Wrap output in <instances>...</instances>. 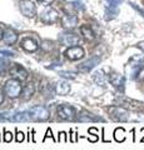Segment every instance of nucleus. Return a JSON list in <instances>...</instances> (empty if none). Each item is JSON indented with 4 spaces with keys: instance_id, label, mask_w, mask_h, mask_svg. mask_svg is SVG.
Wrapping results in <instances>:
<instances>
[{
    "instance_id": "nucleus-1",
    "label": "nucleus",
    "mask_w": 144,
    "mask_h": 150,
    "mask_svg": "<svg viewBox=\"0 0 144 150\" xmlns=\"http://www.w3.org/2000/svg\"><path fill=\"white\" fill-rule=\"evenodd\" d=\"M4 91L9 98H16L21 93V84L19 79H9L4 84Z\"/></svg>"
},
{
    "instance_id": "nucleus-2",
    "label": "nucleus",
    "mask_w": 144,
    "mask_h": 150,
    "mask_svg": "<svg viewBox=\"0 0 144 150\" xmlns=\"http://www.w3.org/2000/svg\"><path fill=\"white\" fill-rule=\"evenodd\" d=\"M110 118L113 119L114 121H120V123H124V121H131V115L129 112L124 109V108L120 106H111L108 109Z\"/></svg>"
},
{
    "instance_id": "nucleus-3",
    "label": "nucleus",
    "mask_w": 144,
    "mask_h": 150,
    "mask_svg": "<svg viewBox=\"0 0 144 150\" xmlns=\"http://www.w3.org/2000/svg\"><path fill=\"white\" fill-rule=\"evenodd\" d=\"M75 114H77V110L75 108L72 106V105H60L58 109H57V115H58V119L60 120H74L75 119Z\"/></svg>"
},
{
    "instance_id": "nucleus-4",
    "label": "nucleus",
    "mask_w": 144,
    "mask_h": 150,
    "mask_svg": "<svg viewBox=\"0 0 144 150\" xmlns=\"http://www.w3.org/2000/svg\"><path fill=\"white\" fill-rule=\"evenodd\" d=\"M29 111L31 114L33 121H44V120H48L50 118L49 110L45 109L44 106H40V105H35L33 108H30Z\"/></svg>"
},
{
    "instance_id": "nucleus-5",
    "label": "nucleus",
    "mask_w": 144,
    "mask_h": 150,
    "mask_svg": "<svg viewBox=\"0 0 144 150\" xmlns=\"http://www.w3.org/2000/svg\"><path fill=\"white\" fill-rule=\"evenodd\" d=\"M19 8L21 14L26 18H33L36 14V6L31 0H20Z\"/></svg>"
},
{
    "instance_id": "nucleus-6",
    "label": "nucleus",
    "mask_w": 144,
    "mask_h": 150,
    "mask_svg": "<svg viewBox=\"0 0 144 150\" xmlns=\"http://www.w3.org/2000/svg\"><path fill=\"white\" fill-rule=\"evenodd\" d=\"M58 16H59V14L55 9L46 8L43 10V13H41L40 19H41L43 23H45V24H54V23H57Z\"/></svg>"
},
{
    "instance_id": "nucleus-7",
    "label": "nucleus",
    "mask_w": 144,
    "mask_h": 150,
    "mask_svg": "<svg viewBox=\"0 0 144 150\" xmlns=\"http://www.w3.org/2000/svg\"><path fill=\"white\" fill-rule=\"evenodd\" d=\"M64 54H65V56L69 60L75 62V60H79V59H82L83 56H84V49L80 48V46H77V45L69 46Z\"/></svg>"
},
{
    "instance_id": "nucleus-8",
    "label": "nucleus",
    "mask_w": 144,
    "mask_h": 150,
    "mask_svg": "<svg viewBox=\"0 0 144 150\" xmlns=\"http://www.w3.org/2000/svg\"><path fill=\"white\" fill-rule=\"evenodd\" d=\"M79 36L77 34H73V33H65V34H62L59 36V41L60 44L65 45V46H74L79 43Z\"/></svg>"
},
{
    "instance_id": "nucleus-9",
    "label": "nucleus",
    "mask_w": 144,
    "mask_h": 150,
    "mask_svg": "<svg viewBox=\"0 0 144 150\" xmlns=\"http://www.w3.org/2000/svg\"><path fill=\"white\" fill-rule=\"evenodd\" d=\"M99 63H100V58L94 56V58H92L89 60H87V62L82 63L80 65H78V70L80 73H88V71H90L93 68H95Z\"/></svg>"
},
{
    "instance_id": "nucleus-10",
    "label": "nucleus",
    "mask_w": 144,
    "mask_h": 150,
    "mask_svg": "<svg viewBox=\"0 0 144 150\" xmlns=\"http://www.w3.org/2000/svg\"><path fill=\"white\" fill-rule=\"evenodd\" d=\"M109 83L113 85L114 88H117L118 90L123 91L124 90V84H125V79L123 75L117 74V73H111L109 76Z\"/></svg>"
},
{
    "instance_id": "nucleus-11",
    "label": "nucleus",
    "mask_w": 144,
    "mask_h": 150,
    "mask_svg": "<svg viewBox=\"0 0 144 150\" xmlns=\"http://www.w3.org/2000/svg\"><path fill=\"white\" fill-rule=\"evenodd\" d=\"M21 48L26 50L28 53H34V51L38 50L39 45H38V41L34 40L33 38H25V39L21 41Z\"/></svg>"
},
{
    "instance_id": "nucleus-12",
    "label": "nucleus",
    "mask_w": 144,
    "mask_h": 150,
    "mask_svg": "<svg viewBox=\"0 0 144 150\" xmlns=\"http://www.w3.org/2000/svg\"><path fill=\"white\" fill-rule=\"evenodd\" d=\"M62 25L67 29H70L78 25V16L75 15H64L62 18Z\"/></svg>"
},
{
    "instance_id": "nucleus-13",
    "label": "nucleus",
    "mask_w": 144,
    "mask_h": 150,
    "mask_svg": "<svg viewBox=\"0 0 144 150\" xmlns=\"http://www.w3.org/2000/svg\"><path fill=\"white\" fill-rule=\"evenodd\" d=\"M9 73L11 75H14V76H18L19 79H26L28 78V71L21 67V65H18V64L14 65V67L9 70Z\"/></svg>"
},
{
    "instance_id": "nucleus-14",
    "label": "nucleus",
    "mask_w": 144,
    "mask_h": 150,
    "mask_svg": "<svg viewBox=\"0 0 144 150\" xmlns=\"http://www.w3.org/2000/svg\"><path fill=\"white\" fill-rule=\"evenodd\" d=\"M78 121H82V123H87V121H104L103 118H100L98 115H94V114H90V112H84V114L79 115L77 118Z\"/></svg>"
},
{
    "instance_id": "nucleus-15",
    "label": "nucleus",
    "mask_w": 144,
    "mask_h": 150,
    "mask_svg": "<svg viewBox=\"0 0 144 150\" xmlns=\"http://www.w3.org/2000/svg\"><path fill=\"white\" fill-rule=\"evenodd\" d=\"M3 39H4V43H5L6 45H13V44H15V43H16V40H18V35H16L13 30L8 29L5 33H4Z\"/></svg>"
},
{
    "instance_id": "nucleus-16",
    "label": "nucleus",
    "mask_w": 144,
    "mask_h": 150,
    "mask_svg": "<svg viewBox=\"0 0 144 150\" xmlns=\"http://www.w3.org/2000/svg\"><path fill=\"white\" fill-rule=\"evenodd\" d=\"M93 80L96 85H100V86H104L106 84V76L104 75V73L101 71V70H98V71H95L93 74Z\"/></svg>"
},
{
    "instance_id": "nucleus-17",
    "label": "nucleus",
    "mask_w": 144,
    "mask_h": 150,
    "mask_svg": "<svg viewBox=\"0 0 144 150\" xmlns=\"http://www.w3.org/2000/svg\"><path fill=\"white\" fill-rule=\"evenodd\" d=\"M55 91H57L58 95H67V94L70 91V85L65 81H60L57 84V86H55Z\"/></svg>"
},
{
    "instance_id": "nucleus-18",
    "label": "nucleus",
    "mask_w": 144,
    "mask_h": 150,
    "mask_svg": "<svg viewBox=\"0 0 144 150\" xmlns=\"http://www.w3.org/2000/svg\"><path fill=\"white\" fill-rule=\"evenodd\" d=\"M80 33H82V35L84 36L87 40H93L95 38L94 31L92 30V28L89 25H82L80 26Z\"/></svg>"
},
{
    "instance_id": "nucleus-19",
    "label": "nucleus",
    "mask_w": 144,
    "mask_h": 150,
    "mask_svg": "<svg viewBox=\"0 0 144 150\" xmlns=\"http://www.w3.org/2000/svg\"><path fill=\"white\" fill-rule=\"evenodd\" d=\"M117 15H118V9H117V6L109 5L108 8L105 9V20H111V19H114Z\"/></svg>"
},
{
    "instance_id": "nucleus-20",
    "label": "nucleus",
    "mask_w": 144,
    "mask_h": 150,
    "mask_svg": "<svg viewBox=\"0 0 144 150\" xmlns=\"http://www.w3.org/2000/svg\"><path fill=\"white\" fill-rule=\"evenodd\" d=\"M114 139L115 142L118 143H122L125 140V130L123 128H117L114 130Z\"/></svg>"
},
{
    "instance_id": "nucleus-21",
    "label": "nucleus",
    "mask_w": 144,
    "mask_h": 150,
    "mask_svg": "<svg viewBox=\"0 0 144 150\" xmlns=\"http://www.w3.org/2000/svg\"><path fill=\"white\" fill-rule=\"evenodd\" d=\"M133 79H137V80H144V65H138L137 70L133 74Z\"/></svg>"
},
{
    "instance_id": "nucleus-22",
    "label": "nucleus",
    "mask_w": 144,
    "mask_h": 150,
    "mask_svg": "<svg viewBox=\"0 0 144 150\" xmlns=\"http://www.w3.org/2000/svg\"><path fill=\"white\" fill-rule=\"evenodd\" d=\"M43 93H44V95H46V96H54V94H55L54 89H53V86L50 85V84H46V85H44Z\"/></svg>"
},
{
    "instance_id": "nucleus-23",
    "label": "nucleus",
    "mask_w": 144,
    "mask_h": 150,
    "mask_svg": "<svg viewBox=\"0 0 144 150\" xmlns=\"http://www.w3.org/2000/svg\"><path fill=\"white\" fill-rule=\"evenodd\" d=\"M33 93H34V88H33V85H28V86L24 88L23 95H24L25 99H28V98H30L31 95H33Z\"/></svg>"
},
{
    "instance_id": "nucleus-24",
    "label": "nucleus",
    "mask_w": 144,
    "mask_h": 150,
    "mask_svg": "<svg viewBox=\"0 0 144 150\" xmlns=\"http://www.w3.org/2000/svg\"><path fill=\"white\" fill-rule=\"evenodd\" d=\"M24 139H25V134L23 133V131L16 129V133H15V140H16V143H23V142H24Z\"/></svg>"
},
{
    "instance_id": "nucleus-25",
    "label": "nucleus",
    "mask_w": 144,
    "mask_h": 150,
    "mask_svg": "<svg viewBox=\"0 0 144 150\" xmlns=\"http://www.w3.org/2000/svg\"><path fill=\"white\" fill-rule=\"evenodd\" d=\"M59 75H60L62 78H64V79H75V76H77L75 74L70 73V71H60Z\"/></svg>"
},
{
    "instance_id": "nucleus-26",
    "label": "nucleus",
    "mask_w": 144,
    "mask_h": 150,
    "mask_svg": "<svg viewBox=\"0 0 144 150\" xmlns=\"http://www.w3.org/2000/svg\"><path fill=\"white\" fill-rule=\"evenodd\" d=\"M13 140V134L10 131H8L6 129H4V142L5 143H10Z\"/></svg>"
},
{
    "instance_id": "nucleus-27",
    "label": "nucleus",
    "mask_w": 144,
    "mask_h": 150,
    "mask_svg": "<svg viewBox=\"0 0 144 150\" xmlns=\"http://www.w3.org/2000/svg\"><path fill=\"white\" fill-rule=\"evenodd\" d=\"M58 142H63V143H67L68 142V138H67V133H65V131H60V133H59Z\"/></svg>"
},
{
    "instance_id": "nucleus-28",
    "label": "nucleus",
    "mask_w": 144,
    "mask_h": 150,
    "mask_svg": "<svg viewBox=\"0 0 144 150\" xmlns=\"http://www.w3.org/2000/svg\"><path fill=\"white\" fill-rule=\"evenodd\" d=\"M46 138H52L54 142H58V140L54 138V135H53V133H52V129H50V128H48V130H46V133H45V137H44V139H43V142H45Z\"/></svg>"
},
{
    "instance_id": "nucleus-29",
    "label": "nucleus",
    "mask_w": 144,
    "mask_h": 150,
    "mask_svg": "<svg viewBox=\"0 0 144 150\" xmlns=\"http://www.w3.org/2000/svg\"><path fill=\"white\" fill-rule=\"evenodd\" d=\"M0 54L6 56V58H11V56H14V53L13 51H8V50H0Z\"/></svg>"
},
{
    "instance_id": "nucleus-30",
    "label": "nucleus",
    "mask_w": 144,
    "mask_h": 150,
    "mask_svg": "<svg viewBox=\"0 0 144 150\" xmlns=\"http://www.w3.org/2000/svg\"><path fill=\"white\" fill-rule=\"evenodd\" d=\"M70 142L72 143L78 142V133H74L73 130H70Z\"/></svg>"
},
{
    "instance_id": "nucleus-31",
    "label": "nucleus",
    "mask_w": 144,
    "mask_h": 150,
    "mask_svg": "<svg viewBox=\"0 0 144 150\" xmlns=\"http://www.w3.org/2000/svg\"><path fill=\"white\" fill-rule=\"evenodd\" d=\"M106 1H108V4L111 6H118V5H120L122 0H106Z\"/></svg>"
},
{
    "instance_id": "nucleus-32",
    "label": "nucleus",
    "mask_w": 144,
    "mask_h": 150,
    "mask_svg": "<svg viewBox=\"0 0 144 150\" xmlns=\"http://www.w3.org/2000/svg\"><path fill=\"white\" fill-rule=\"evenodd\" d=\"M88 133H89V134H93V135H95V137H98V129H95V128H89Z\"/></svg>"
},
{
    "instance_id": "nucleus-33",
    "label": "nucleus",
    "mask_w": 144,
    "mask_h": 150,
    "mask_svg": "<svg viewBox=\"0 0 144 150\" xmlns=\"http://www.w3.org/2000/svg\"><path fill=\"white\" fill-rule=\"evenodd\" d=\"M39 3H41V4H45V5H50L54 0H38Z\"/></svg>"
},
{
    "instance_id": "nucleus-34",
    "label": "nucleus",
    "mask_w": 144,
    "mask_h": 150,
    "mask_svg": "<svg viewBox=\"0 0 144 150\" xmlns=\"http://www.w3.org/2000/svg\"><path fill=\"white\" fill-rule=\"evenodd\" d=\"M132 5H133V8H134V9H135V10H138V11H139V13H140V14H142V15L144 16V10H143V9H140V8H138L137 5H134V4H132Z\"/></svg>"
},
{
    "instance_id": "nucleus-35",
    "label": "nucleus",
    "mask_w": 144,
    "mask_h": 150,
    "mask_svg": "<svg viewBox=\"0 0 144 150\" xmlns=\"http://www.w3.org/2000/svg\"><path fill=\"white\" fill-rule=\"evenodd\" d=\"M137 46H138V48L140 49L142 51H144V40H143V41H139V43H138V45H137Z\"/></svg>"
},
{
    "instance_id": "nucleus-36",
    "label": "nucleus",
    "mask_w": 144,
    "mask_h": 150,
    "mask_svg": "<svg viewBox=\"0 0 144 150\" xmlns=\"http://www.w3.org/2000/svg\"><path fill=\"white\" fill-rule=\"evenodd\" d=\"M3 101H4V95H3V93H1V90H0V105L3 104Z\"/></svg>"
},
{
    "instance_id": "nucleus-37",
    "label": "nucleus",
    "mask_w": 144,
    "mask_h": 150,
    "mask_svg": "<svg viewBox=\"0 0 144 150\" xmlns=\"http://www.w3.org/2000/svg\"><path fill=\"white\" fill-rule=\"evenodd\" d=\"M3 36H4V33H3V30H1V29H0V40L3 39Z\"/></svg>"
},
{
    "instance_id": "nucleus-38",
    "label": "nucleus",
    "mask_w": 144,
    "mask_h": 150,
    "mask_svg": "<svg viewBox=\"0 0 144 150\" xmlns=\"http://www.w3.org/2000/svg\"><path fill=\"white\" fill-rule=\"evenodd\" d=\"M142 131H143V133H144V128L142 129ZM143 140H144V138H142V140H140V142H143Z\"/></svg>"
}]
</instances>
